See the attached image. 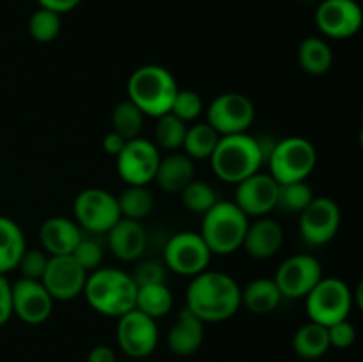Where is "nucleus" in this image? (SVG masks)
Here are the masks:
<instances>
[{
  "mask_svg": "<svg viewBox=\"0 0 363 362\" xmlns=\"http://www.w3.org/2000/svg\"><path fill=\"white\" fill-rule=\"evenodd\" d=\"M184 307L204 323L225 322L241 307V287L227 273L204 270L188 284Z\"/></svg>",
  "mask_w": 363,
  "mask_h": 362,
  "instance_id": "nucleus-1",
  "label": "nucleus"
},
{
  "mask_svg": "<svg viewBox=\"0 0 363 362\" xmlns=\"http://www.w3.org/2000/svg\"><path fill=\"white\" fill-rule=\"evenodd\" d=\"M137 290V283L130 273L119 268L99 266L87 275L84 295L96 312L119 318L135 309Z\"/></svg>",
  "mask_w": 363,
  "mask_h": 362,
  "instance_id": "nucleus-2",
  "label": "nucleus"
},
{
  "mask_svg": "<svg viewBox=\"0 0 363 362\" xmlns=\"http://www.w3.org/2000/svg\"><path fill=\"white\" fill-rule=\"evenodd\" d=\"M209 160H211V167L216 176L222 181L234 185L259 172L262 163H266L264 151H262L257 135L248 133L220 137Z\"/></svg>",
  "mask_w": 363,
  "mask_h": 362,
  "instance_id": "nucleus-3",
  "label": "nucleus"
},
{
  "mask_svg": "<svg viewBox=\"0 0 363 362\" xmlns=\"http://www.w3.org/2000/svg\"><path fill=\"white\" fill-rule=\"evenodd\" d=\"M177 91L179 87L172 73L156 64L138 67L128 80V99L135 103L144 116L160 117L169 114Z\"/></svg>",
  "mask_w": 363,
  "mask_h": 362,
  "instance_id": "nucleus-4",
  "label": "nucleus"
},
{
  "mask_svg": "<svg viewBox=\"0 0 363 362\" xmlns=\"http://www.w3.org/2000/svg\"><path fill=\"white\" fill-rule=\"evenodd\" d=\"M248 224V216L238 208L236 202L216 201L202 215L201 236L211 254H233L243 245Z\"/></svg>",
  "mask_w": 363,
  "mask_h": 362,
  "instance_id": "nucleus-5",
  "label": "nucleus"
},
{
  "mask_svg": "<svg viewBox=\"0 0 363 362\" xmlns=\"http://www.w3.org/2000/svg\"><path fill=\"white\" fill-rule=\"evenodd\" d=\"M318 153L311 141L303 137H287L277 141L268 158L269 176L277 183L305 181L314 170Z\"/></svg>",
  "mask_w": 363,
  "mask_h": 362,
  "instance_id": "nucleus-6",
  "label": "nucleus"
},
{
  "mask_svg": "<svg viewBox=\"0 0 363 362\" xmlns=\"http://www.w3.org/2000/svg\"><path fill=\"white\" fill-rule=\"evenodd\" d=\"M305 298L311 322L323 327H332L347 319L354 304L351 287L337 277H323Z\"/></svg>",
  "mask_w": 363,
  "mask_h": 362,
  "instance_id": "nucleus-7",
  "label": "nucleus"
},
{
  "mask_svg": "<svg viewBox=\"0 0 363 362\" xmlns=\"http://www.w3.org/2000/svg\"><path fill=\"white\" fill-rule=\"evenodd\" d=\"M77 224L91 233H108L123 216H121L117 195L103 188H85L77 195L73 202Z\"/></svg>",
  "mask_w": 363,
  "mask_h": 362,
  "instance_id": "nucleus-8",
  "label": "nucleus"
},
{
  "mask_svg": "<svg viewBox=\"0 0 363 362\" xmlns=\"http://www.w3.org/2000/svg\"><path fill=\"white\" fill-rule=\"evenodd\" d=\"M255 119V106L241 92H223L208 106V124L223 135L247 133Z\"/></svg>",
  "mask_w": 363,
  "mask_h": 362,
  "instance_id": "nucleus-9",
  "label": "nucleus"
},
{
  "mask_svg": "<svg viewBox=\"0 0 363 362\" xmlns=\"http://www.w3.org/2000/svg\"><path fill=\"white\" fill-rule=\"evenodd\" d=\"M163 256H165L167 268L179 275L195 277L208 270L213 254L202 240L201 233L183 231L169 238Z\"/></svg>",
  "mask_w": 363,
  "mask_h": 362,
  "instance_id": "nucleus-10",
  "label": "nucleus"
},
{
  "mask_svg": "<svg viewBox=\"0 0 363 362\" xmlns=\"http://www.w3.org/2000/svg\"><path fill=\"white\" fill-rule=\"evenodd\" d=\"M116 337L124 355L131 358H145L158 346L160 332L156 319L138 309H131L126 314L119 316Z\"/></svg>",
  "mask_w": 363,
  "mask_h": 362,
  "instance_id": "nucleus-11",
  "label": "nucleus"
},
{
  "mask_svg": "<svg viewBox=\"0 0 363 362\" xmlns=\"http://www.w3.org/2000/svg\"><path fill=\"white\" fill-rule=\"evenodd\" d=\"M162 160L158 146L147 138H131L124 144L123 151L116 156L117 172L126 185L147 187L155 181L156 169Z\"/></svg>",
  "mask_w": 363,
  "mask_h": 362,
  "instance_id": "nucleus-12",
  "label": "nucleus"
},
{
  "mask_svg": "<svg viewBox=\"0 0 363 362\" xmlns=\"http://www.w3.org/2000/svg\"><path fill=\"white\" fill-rule=\"evenodd\" d=\"M323 279V266L311 254H298L287 258L279 266L275 283L286 298H305L315 284Z\"/></svg>",
  "mask_w": 363,
  "mask_h": 362,
  "instance_id": "nucleus-13",
  "label": "nucleus"
},
{
  "mask_svg": "<svg viewBox=\"0 0 363 362\" xmlns=\"http://www.w3.org/2000/svg\"><path fill=\"white\" fill-rule=\"evenodd\" d=\"M340 227V208L333 199L314 197L300 213V234L305 243L321 247L335 238Z\"/></svg>",
  "mask_w": 363,
  "mask_h": 362,
  "instance_id": "nucleus-14",
  "label": "nucleus"
},
{
  "mask_svg": "<svg viewBox=\"0 0 363 362\" xmlns=\"http://www.w3.org/2000/svg\"><path fill=\"white\" fill-rule=\"evenodd\" d=\"M89 273L74 261L73 256H50L41 283L53 300H73L84 293Z\"/></svg>",
  "mask_w": 363,
  "mask_h": 362,
  "instance_id": "nucleus-15",
  "label": "nucleus"
},
{
  "mask_svg": "<svg viewBox=\"0 0 363 362\" xmlns=\"http://www.w3.org/2000/svg\"><path fill=\"white\" fill-rule=\"evenodd\" d=\"M362 9L354 0H323L315 11V25L325 35L346 39L362 27Z\"/></svg>",
  "mask_w": 363,
  "mask_h": 362,
  "instance_id": "nucleus-16",
  "label": "nucleus"
},
{
  "mask_svg": "<svg viewBox=\"0 0 363 362\" xmlns=\"http://www.w3.org/2000/svg\"><path fill=\"white\" fill-rule=\"evenodd\" d=\"M53 298L41 280L18 279L13 284V314L28 325L45 323L52 316Z\"/></svg>",
  "mask_w": 363,
  "mask_h": 362,
  "instance_id": "nucleus-17",
  "label": "nucleus"
},
{
  "mask_svg": "<svg viewBox=\"0 0 363 362\" xmlns=\"http://www.w3.org/2000/svg\"><path fill=\"white\" fill-rule=\"evenodd\" d=\"M277 194L279 183L269 174L255 172L238 183L234 202L247 216H264L277 208Z\"/></svg>",
  "mask_w": 363,
  "mask_h": 362,
  "instance_id": "nucleus-18",
  "label": "nucleus"
},
{
  "mask_svg": "<svg viewBox=\"0 0 363 362\" xmlns=\"http://www.w3.org/2000/svg\"><path fill=\"white\" fill-rule=\"evenodd\" d=\"M284 243V229L277 220L259 216L255 222L248 224L243 245L248 256L255 259L273 258Z\"/></svg>",
  "mask_w": 363,
  "mask_h": 362,
  "instance_id": "nucleus-19",
  "label": "nucleus"
},
{
  "mask_svg": "<svg viewBox=\"0 0 363 362\" xmlns=\"http://www.w3.org/2000/svg\"><path fill=\"white\" fill-rule=\"evenodd\" d=\"M43 251L50 256H69L82 240L80 227L66 216H50L39 229Z\"/></svg>",
  "mask_w": 363,
  "mask_h": 362,
  "instance_id": "nucleus-20",
  "label": "nucleus"
},
{
  "mask_svg": "<svg viewBox=\"0 0 363 362\" xmlns=\"http://www.w3.org/2000/svg\"><path fill=\"white\" fill-rule=\"evenodd\" d=\"M106 234H108L110 251L121 261H137L144 254L147 234L138 220L121 219Z\"/></svg>",
  "mask_w": 363,
  "mask_h": 362,
  "instance_id": "nucleus-21",
  "label": "nucleus"
},
{
  "mask_svg": "<svg viewBox=\"0 0 363 362\" xmlns=\"http://www.w3.org/2000/svg\"><path fill=\"white\" fill-rule=\"evenodd\" d=\"M202 341H204V322L199 319L190 309L183 307L167 336L170 351L179 357H188L201 348Z\"/></svg>",
  "mask_w": 363,
  "mask_h": 362,
  "instance_id": "nucleus-22",
  "label": "nucleus"
},
{
  "mask_svg": "<svg viewBox=\"0 0 363 362\" xmlns=\"http://www.w3.org/2000/svg\"><path fill=\"white\" fill-rule=\"evenodd\" d=\"M195 180L194 160L184 153H172L160 160L155 181L162 190L179 194L190 181Z\"/></svg>",
  "mask_w": 363,
  "mask_h": 362,
  "instance_id": "nucleus-23",
  "label": "nucleus"
},
{
  "mask_svg": "<svg viewBox=\"0 0 363 362\" xmlns=\"http://www.w3.org/2000/svg\"><path fill=\"white\" fill-rule=\"evenodd\" d=\"M27 251L21 227L9 216L0 215V275L14 270Z\"/></svg>",
  "mask_w": 363,
  "mask_h": 362,
  "instance_id": "nucleus-24",
  "label": "nucleus"
},
{
  "mask_svg": "<svg viewBox=\"0 0 363 362\" xmlns=\"http://www.w3.org/2000/svg\"><path fill=\"white\" fill-rule=\"evenodd\" d=\"M282 298L275 280L266 279V277L254 279L245 286V290H241V305L255 314H268L275 311Z\"/></svg>",
  "mask_w": 363,
  "mask_h": 362,
  "instance_id": "nucleus-25",
  "label": "nucleus"
},
{
  "mask_svg": "<svg viewBox=\"0 0 363 362\" xmlns=\"http://www.w3.org/2000/svg\"><path fill=\"white\" fill-rule=\"evenodd\" d=\"M328 348V327H323L319 323H305L296 330L293 337L294 353L305 361H315V358L323 357Z\"/></svg>",
  "mask_w": 363,
  "mask_h": 362,
  "instance_id": "nucleus-26",
  "label": "nucleus"
},
{
  "mask_svg": "<svg viewBox=\"0 0 363 362\" xmlns=\"http://www.w3.org/2000/svg\"><path fill=\"white\" fill-rule=\"evenodd\" d=\"M298 60L301 70L308 75H325L332 67L333 53L325 39L311 35L301 41L298 48Z\"/></svg>",
  "mask_w": 363,
  "mask_h": 362,
  "instance_id": "nucleus-27",
  "label": "nucleus"
},
{
  "mask_svg": "<svg viewBox=\"0 0 363 362\" xmlns=\"http://www.w3.org/2000/svg\"><path fill=\"white\" fill-rule=\"evenodd\" d=\"M172 291L169 290V286L165 283L138 286L135 309H138L144 314L151 316L152 319L165 316L172 309Z\"/></svg>",
  "mask_w": 363,
  "mask_h": 362,
  "instance_id": "nucleus-28",
  "label": "nucleus"
},
{
  "mask_svg": "<svg viewBox=\"0 0 363 362\" xmlns=\"http://www.w3.org/2000/svg\"><path fill=\"white\" fill-rule=\"evenodd\" d=\"M117 202H119L121 216L130 220H138L149 215L155 206V197H152L151 190L142 185H128L119 195H117Z\"/></svg>",
  "mask_w": 363,
  "mask_h": 362,
  "instance_id": "nucleus-29",
  "label": "nucleus"
},
{
  "mask_svg": "<svg viewBox=\"0 0 363 362\" xmlns=\"http://www.w3.org/2000/svg\"><path fill=\"white\" fill-rule=\"evenodd\" d=\"M218 141L220 135L216 133L215 128L209 126L208 123L194 124L191 128H188L186 135H184V155L190 156L191 160L211 158Z\"/></svg>",
  "mask_w": 363,
  "mask_h": 362,
  "instance_id": "nucleus-30",
  "label": "nucleus"
},
{
  "mask_svg": "<svg viewBox=\"0 0 363 362\" xmlns=\"http://www.w3.org/2000/svg\"><path fill=\"white\" fill-rule=\"evenodd\" d=\"M144 114L138 109L135 103L130 99L117 103L112 110V131L124 138V141H131V138L140 137L142 126H144Z\"/></svg>",
  "mask_w": 363,
  "mask_h": 362,
  "instance_id": "nucleus-31",
  "label": "nucleus"
},
{
  "mask_svg": "<svg viewBox=\"0 0 363 362\" xmlns=\"http://www.w3.org/2000/svg\"><path fill=\"white\" fill-rule=\"evenodd\" d=\"M155 126V141L156 146L167 149V151H176V149L183 148L184 135H186V123L176 117L174 114H163V116L156 117Z\"/></svg>",
  "mask_w": 363,
  "mask_h": 362,
  "instance_id": "nucleus-32",
  "label": "nucleus"
},
{
  "mask_svg": "<svg viewBox=\"0 0 363 362\" xmlns=\"http://www.w3.org/2000/svg\"><path fill=\"white\" fill-rule=\"evenodd\" d=\"M314 199L312 188L305 181H293V183H279L277 194V208L289 213H301Z\"/></svg>",
  "mask_w": 363,
  "mask_h": 362,
  "instance_id": "nucleus-33",
  "label": "nucleus"
},
{
  "mask_svg": "<svg viewBox=\"0 0 363 362\" xmlns=\"http://www.w3.org/2000/svg\"><path fill=\"white\" fill-rule=\"evenodd\" d=\"M60 32V14L53 11L39 7L34 11L28 20V34L38 43H50L59 35Z\"/></svg>",
  "mask_w": 363,
  "mask_h": 362,
  "instance_id": "nucleus-34",
  "label": "nucleus"
},
{
  "mask_svg": "<svg viewBox=\"0 0 363 362\" xmlns=\"http://www.w3.org/2000/svg\"><path fill=\"white\" fill-rule=\"evenodd\" d=\"M179 194L184 208L194 213H201V215H204L216 202L215 190H213L211 185L204 183V181H190Z\"/></svg>",
  "mask_w": 363,
  "mask_h": 362,
  "instance_id": "nucleus-35",
  "label": "nucleus"
},
{
  "mask_svg": "<svg viewBox=\"0 0 363 362\" xmlns=\"http://www.w3.org/2000/svg\"><path fill=\"white\" fill-rule=\"evenodd\" d=\"M202 109H204V103L197 92L190 91V89H179L176 98H174L172 106H170V114L179 117L183 123H190L201 116Z\"/></svg>",
  "mask_w": 363,
  "mask_h": 362,
  "instance_id": "nucleus-36",
  "label": "nucleus"
},
{
  "mask_svg": "<svg viewBox=\"0 0 363 362\" xmlns=\"http://www.w3.org/2000/svg\"><path fill=\"white\" fill-rule=\"evenodd\" d=\"M74 258V261L85 270V272H94L101 266L103 263V248L98 241L89 240V238L82 236V240L78 241L77 248L71 254Z\"/></svg>",
  "mask_w": 363,
  "mask_h": 362,
  "instance_id": "nucleus-37",
  "label": "nucleus"
},
{
  "mask_svg": "<svg viewBox=\"0 0 363 362\" xmlns=\"http://www.w3.org/2000/svg\"><path fill=\"white\" fill-rule=\"evenodd\" d=\"M48 258L45 251H38V248H27L21 256L20 263L16 268L21 272V277L32 280H41L45 275L46 265H48Z\"/></svg>",
  "mask_w": 363,
  "mask_h": 362,
  "instance_id": "nucleus-38",
  "label": "nucleus"
},
{
  "mask_svg": "<svg viewBox=\"0 0 363 362\" xmlns=\"http://www.w3.org/2000/svg\"><path fill=\"white\" fill-rule=\"evenodd\" d=\"M133 280L137 286H145V284H160L165 283L167 270L162 263L158 261H144L135 268Z\"/></svg>",
  "mask_w": 363,
  "mask_h": 362,
  "instance_id": "nucleus-39",
  "label": "nucleus"
},
{
  "mask_svg": "<svg viewBox=\"0 0 363 362\" xmlns=\"http://www.w3.org/2000/svg\"><path fill=\"white\" fill-rule=\"evenodd\" d=\"M328 339L330 346L339 348V350H346L357 339V330L351 325L347 319H342V322L335 323V325L328 327Z\"/></svg>",
  "mask_w": 363,
  "mask_h": 362,
  "instance_id": "nucleus-40",
  "label": "nucleus"
},
{
  "mask_svg": "<svg viewBox=\"0 0 363 362\" xmlns=\"http://www.w3.org/2000/svg\"><path fill=\"white\" fill-rule=\"evenodd\" d=\"M13 316V284L0 275V327L6 325Z\"/></svg>",
  "mask_w": 363,
  "mask_h": 362,
  "instance_id": "nucleus-41",
  "label": "nucleus"
},
{
  "mask_svg": "<svg viewBox=\"0 0 363 362\" xmlns=\"http://www.w3.org/2000/svg\"><path fill=\"white\" fill-rule=\"evenodd\" d=\"M39 7H45V9L53 11L57 14H64L73 11L82 0H38Z\"/></svg>",
  "mask_w": 363,
  "mask_h": 362,
  "instance_id": "nucleus-42",
  "label": "nucleus"
},
{
  "mask_svg": "<svg viewBox=\"0 0 363 362\" xmlns=\"http://www.w3.org/2000/svg\"><path fill=\"white\" fill-rule=\"evenodd\" d=\"M126 142L128 141H124V138L121 137V135H117L116 131H108V133L103 137V151H105L106 155L117 156L121 151H123Z\"/></svg>",
  "mask_w": 363,
  "mask_h": 362,
  "instance_id": "nucleus-43",
  "label": "nucleus"
},
{
  "mask_svg": "<svg viewBox=\"0 0 363 362\" xmlns=\"http://www.w3.org/2000/svg\"><path fill=\"white\" fill-rule=\"evenodd\" d=\"M87 362H117L116 351L106 344H98L89 351Z\"/></svg>",
  "mask_w": 363,
  "mask_h": 362,
  "instance_id": "nucleus-44",
  "label": "nucleus"
}]
</instances>
